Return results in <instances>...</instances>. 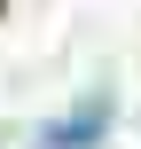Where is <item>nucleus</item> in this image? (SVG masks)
Wrapping results in <instances>:
<instances>
[{
	"mask_svg": "<svg viewBox=\"0 0 141 149\" xmlns=\"http://www.w3.org/2000/svg\"><path fill=\"white\" fill-rule=\"evenodd\" d=\"M102 126H110V94H86V102L63 118V126H47V149H86Z\"/></svg>",
	"mask_w": 141,
	"mask_h": 149,
	"instance_id": "f257e3e1",
	"label": "nucleus"
}]
</instances>
